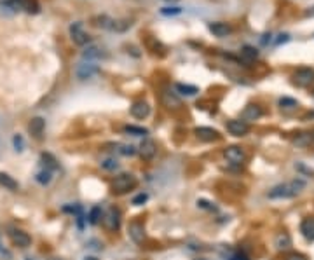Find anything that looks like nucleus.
Masks as SVG:
<instances>
[{"instance_id":"f257e3e1","label":"nucleus","mask_w":314,"mask_h":260,"mask_svg":"<svg viewBox=\"0 0 314 260\" xmlns=\"http://www.w3.org/2000/svg\"><path fill=\"white\" fill-rule=\"evenodd\" d=\"M305 187V182L300 180V178H295L292 182H287V184H279L276 187H272L269 190V199H292L295 196H299L302 192V189Z\"/></svg>"},{"instance_id":"f03ea898","label":"nucleus","mask_w":314,"mask_h":260,"mask_svg":"<svg viewBox=\"0 0 314 260\" xmlns=\"http://www.w3.org/2000/svg\"><path fill=\"white\" fill-rule=\"evenodd\" d=\"M138 180L131 173H121L112 180V192L113 194H126L129 190L136 189Z\"/></svg>"},{"instance_id":"7ed1b4c3","label":"nucleus","mask_w":314,"mask_h":260,"mask_svg":"<svg viewBox=\"0 0 314 260\" xmlns=\"http://www.w3.org/2000/svg\"><path fill=\"white\" fill-rule=\"evenodd\" d=\"M101 223H103V227L108 233H117V230L121 229V223H122L121 210L116 208V206H110V208L103 213V217H101Z\"/></svg>"},{"instance_id":"20e7f679","label":"nucleus","mask_w":314,"mask_h":260,"mask_svg":"<svg viewBox=\"0 0 314 260\" xmlns=\"http://www.w3.org/2000/svg\"><path fill=\"white\" fill-rule=\"evenodd\" d=\"M68 32H70V37L73 40V44H77V46L82 47V46H89V44H91V35L84 30L82 21L72 23L70 28H68Z\"/></svg>"},{"instance_id":"39448f33","label":"nucleus","mask_w":314,"mask_h":260,"mask_svg":"<svg viewBox=\"0 0 314 260\" xmlns=\"http://www.w3.org/2000/svg\"><path fill=\"white\" fill-rule=\"evenodd\" d=\"M292 82L297 88H309L314 82V68H299V70L293 72L292 75Z\"/></svg>"},{"instance_id":"423d86ee","label":"nucleus","mask_w":314,"mask_h":260,"mask_svg":"<svg viewBox=\"0 0 314 260\" xmlns=\"http://www.w3.org/2000/svg\"><path fill=\"white\" fill-rule=\"evenodd\" d=\"M100 74V67L93 62H82L79 63V67L75 68V75L79 80H88V79H93L95 75Z\"/></svg>"},{"instance_id":"0eeeda50","label":"nucleus","mask_w":314,"mask_h":260,"mask_svg":"<svg viewBox=\"0 0 314 260\" xmlns=\"http://www.w3.org/2000/svg\"><path fill=\"white\" fill-rule=\"evenodd\" d=\"M9 239L12 241V245L18 248H28L32 245V238L28 233H24L23 229H16V227H9Z\"/></svg>"},{"instance_id":"6e6552de","label":"nucleus","mask_w":314,"mask_h":260,"mask_svg":"<svg viewBox=\"0 0 314 260\" xmlns=\"http://www.w3.org/2000/svg\"><path fill=\"white\" fill-rule=\"evenodd\" d=\"M223 157H225L231 164H236V166H241L246 162V152H244L241 147H238V145H231V147H227L225 150H223Z\"/></svg>"},{"instance_id":"1a4fd4ad","label":"nucleus","mask_w":314,"mask_h":260,"mask_svg":"<svg viewBox=\"0 0 314 260\" xmlns=\"http://www.w3.org/2000/svg\"><path fill=\"white\" fill-rule=\"evenodd\" d=\"M227 131L232 136H244L250 133V124L244 123L243 119H231L227 121Z\"/></svg>"},{"instance_id":"9d476101","label":"nucleus","mask_w":314,"mask_h":260,"mask_svg":"<svg viewBox=\"0 0 314 260\" xmlns=\"http://www.w3.org/2000/svg\"><path fill=\"white\" fill-rule=\"evenodd\" d=\"M101 58H107V52H105L103 47L96 46V44H89L82 51L84 62H93V60H101Z\"/></svg>"},{"instance_id":"9b49d317","label":"nucleus","mask_w":314,"mask_h":260,"mask_svg":"<svg viewBox=\"0 0 314 260\" xmlns=\"http://www.w3.org/2000/svg\"><path fill=\"white\" fill-rule=\"evenodd\" d=\"M128 234L129 238L133 239L136 245H140V243L145 241V227L141 222H129L128 225Z\"/></svg>"},{"instance_id":"f8f14e48","label":"nucleus","mask_w":314,"mask_h":260,"mask_svg":"<svg viewBox=\"0 0 314 260\" xmlns=\"http://www.w3.org/2000/svg\"><path fill=\"white\" fill-rule=\"evenodd\" d=\"M116 21L117 19L110 18V16H107V14L95 16V18L91 19L93 26L101 28V30H108V32H116Z\"/></svg>"},{"instance_id":"ddd939ff","label":"nucleus","mask_w":314,"mask_h":260,"mask_svg":"<svg viewBox=\"0 0 314 260\" xmlns=\"http://www.w3.org/2000/svg\"><path fill=\"white\" fill-rule=\"evenodd\" d=\"M195 136L199 138L201 141H217L220 140V133L213 128H206V126H201V128L194 129Z\"/></svg>"},{"instance_id":"4468645a","label":"nucleus","mask_w":314,"mask_h":260,"mask_svg":"<svg viewBox=\"0 0 314 260\" xmlns=\"http://www.w3.org/2000/svg\"><path fill=\"white\" fill-rule=\"evenodd\" d=\"M129 112H131V115L134 117V119H145V117H149V113H150V107L147 101L138 100L131 105Z\"/></svg>"},{"instance_id":"2eb2a0df","label":"nucleus","mask_w":314,"mask_h":260,"mask_svg":"<svg viewBox=\"0 0 314 260\" xmlns=\"http://www.w3.org/2000/svg\"><path fill=\"white\" fill-rule=\"evenodd\" d=\"M156 154H157L156 141L149 140V138L141 141V145H140V156H141V159L150 161V159H154V157H156Z\"/></svg>"},{"instance_id":"dca6fc26","label":"nucleus","mask_w":314,"mask_h":260,"mask_svg":"<svg viewBox=\"0 0 314 260\" xmlns=\"http://www.w3.org/2000/svg\"><path fill=\"white\" fill-rule=\"evenodd\" d=\"M264 110L259 107V105H248V107H244V110L241 112V119L244 121V123H253V121L260 119L262 117Z\"/></svg>"},{"instance_id":"f3484780","label":"nucleus","mask_w":314,"mask_h":260,"mask_svg":"<svg viewBox=\"0 0 314 260\" xmlns=\"http://www.w3.org/2000/svg\"><path fill=\"white\" fill-rule=\"evenodd\" d=\"M161 100H162V103H164V107L169 108V110H171V108H180L182 107L180 98H178V96L175 95L173 91H169V89H162Z\"/></svg>"},{"instance_id":"a211bd4d","label":"nucleus","mask_w":314,"mask_h":260,"mask_svg":"<svg viewBox=\"0 0 314 260\" xmlns=\"http://www.w3.org/2000/svg\"><path fill=\"white\" fill-rule=\"evenodd\" d=\"M208 30H210L211 34H213L215 37H218V39H223V37H227V35L232 34L231 25H227V23H222V21L210 23V25H208Z\"/></svg>"},{"instance_id":"6ab92c4d","label":"nucleus","mask_w":314,"mask_h":260,"mask_svg":"<svg viewBox=\"0 0 314 260\" xmlns=\"http://www.w3.org/2000/svg\"><path fill=\"white\" fill-rule=\"evenodd\" d=\"M44 129H46V121H44L42 117H34V119L28 123V131H30L35 138H42Z\"/></svg>"},{"instance_id":"aec40b11","label":"nucleus","mask_w":314,"mask_h":260,"mask_svg":"<svg viewBox=\"0 0 314 260\" xmlns=\"http://www.w3.org/2000/svg\"><path fill=\"white\" fill-rule=\"evenodd\" d=\"M300 233L307 241H314V220L312 218H304L302 223H300Z\"/></svg>"},{"instance_id":"412c9836","label":"nucleus","mask_w":314,"mask_h":260,"mask_svg":"<svg viewBox=\"0 0 314 260\" xmlns=\"http://www.w3.org/2000/svg\"><path fill=\"white\" fill-rule=\"evenodd\" d=\"M293 145L299 149H307L309 145H312V133H299L293 138Z\"/></svg>"},{"instance_id":"4be33fe9","label":"nucleus","mask_w":314,"mask_h":260,"mask_svg":"<svg viewBox=\"0 0 314 260\" xmlns=\"http://www.w3.org/2000/svg\"><path fill=\"white\" fill-rule=\"evenodd\" d=\"M274 246L278 248V250H288V248L292 246V238L288 233H279L278 236H276L274 239Z\"/></svg>"},{"instance_id":"5701e85b","label":"nucleus","mask_w":314,"mask_h":260,"mask_svg":"<svg viewBox=\"0 0 314 260\" xmlns=\"http://www.w3.org/2000/svg\"><path fill=\"white\" fill-rule=\"evenodd\" d=\"M0 187L7 190H18L19 189V184L7 173H0Z\"/></svg>"},{"instance_id":"b1692460","label":"nucleus","mask_w":314,"mask_h":260,"mask_svg":"<svg viewBox=\"0 0 314 260\" xmlns=\"http://www.w3.org/2000/svg\"><path fill=\"white\" fill-rule=\"evenodd\" d=\"M175 89H177V93H180L183 96H195L199 93V88L190 86V84H182V82H178L177 86H175Z\"/></svg>"},{"instance_id":"393cba45","label":"nucleus","mask_w":314,"mask_h":260,"mask_svg":"<svg viewBox=\"0 0 314 260\" xmlns=\"http://www.w3.org/2000/svg\"><path fill=\"white\" fill-rule=\"evenodd\" d=\"M40 161L44 162V166H46V169H51V171H54V169H58V161H56V157L52 156V154L44 152L42 156H40Z\"/></svg>"},{"instance_id":"a878e982","label":"nucleus","mask_w":314,"mask_h":260,"mask_svg":"<svg viewBox=\"0 0 314 260\" xmlns=\"http://www.w3.org/2000/svg\"><path fill=\"white\" fill-rule=\"evenodd\" d=\"M101 217H103V211H101L100 206H93V208L89 210L88 222L91 223V225H96V223L101 222Z\"/></svg>"},{"instance_id":"bb28decb","label":"nucleus","mask_w":314,"mask_h":260,"mask_svg":"<svg viewBox=\"0 0 314 260\" xmlns=\"http://www.w3.org/2000/svg\"><path fill=\"white\" fill-rule=\"evenodd\" d=\"M124 133H128V135H133V136H147V135H149V129L140 128V126L128 124V126H124Z\"/></svg>"},{"instance_id":"cd10ccee","label":"nucleus","mask_w":314,"mask_h":260,"mask_svg":"<svg viewBox=\"0 0 314 260\" xmlns=\"http://www.w3.org/2000/svg\"><path fill=\"white\" fill-rule=\"evenodd\" d=\"M241 56L246 60V62H253V60L259 58V51H256L253 46H243L241 47Z\"/></svg>"},{"instance_id":"c85d7f7f","label":"nucleus","mask_w":314,"mask_h":260,"mask_svg":"<svg viewBox=\"0 0 314 260\" xmlns=\"http://www.w3.org/2000/svg\"><path fill=\"white\" fill-rule=\"evenodd\" d=\"M116 150H117V154H121V156H124V157H133L134 154H136V149L133 147V145H124V143H117L116 145Z\"/></svg>"},{"instance_id":"c756f323","label":"nucleus","mask_w":314,"mask_h":260,"mask_svg":"<svg viewBox=\"0 0 314 260\" xmlns=\"http://www.w3.org/2000/svg\"><path fill=\"white\" fill-rule=\"evenodd\" d=\"M37 182H39L40 185H49L52 180V171L51 169H42V171L37 173Z\"/></svg>"},{"instance_id":"7c9ffc66","label":"nucleus","mask_w":314,"mask_h":260,"mask_svg":"<svg viewBox=\"0 0 314 260\" xmlns=\"http://www.w3.org/2000/svg\"><path fill=\"white\" fill-rule=\"evenodd\" d=\"M101 168L107 169V171H116L119 168V162H117V159H113V157H107V159L101 161Z\"/></svg>"},{"instance_id":"2f4dec72","label":"nucleus","mask_w":314,"mask_h":260,"mask_svg":"<svg viewBox=\"0 0 314 260\" xmlns=\"http://www.w3.org/2000/svg\"><path fill=\"white\" fill-rule=\"evenodd\" d=\"M279 107L284 108V110H292V108L299 107V101L293 100V98H281L279 100Z\"/></svg>"},{"instance_id":"473e14b6","label":"nucleus","mask_w":314,"mask_h":260,"mask_svg":"<svg viewBox=\"0 0 314 260\" xmlns=\"http://www.w3.org/2000/svg\"><path fill=\"white\" fill-rule=\"evenodd\" d=\"M182 13V7H162L161 14L162 16H177Z\"/></svg>"},{"instance_id":"72a5a7b5","label":"nucleus","mask_w":314,"mask_h":260,"mask_svg":"<svg viewBox=\"0 0 314 260\" xmlns=\"http://www.w3.org/2000/svg\"><path fill=\"white\" fill-rule=\"evenodd\" d=\"M295 168H297V171H300V173H304V175H307V177H314V171L311 168H305V166L302 164V162H297L295 164Z\"/></svg>"},{"instance_id":"f704fd0d","label":"nucleus","mask_w":314,"mask_h":260,"mask_svg":"<svg viewBox=\"0 0 314 260\" xmlns=\"http://www.w3.org/2000/svg\"><path fill=\"white\" fill-rule=\"evenodd\" d=\"M147 199H149V194L141 192V194H138L136 197H133V205H134V206H141L144 203H147Z\"/></svg>"},{"instance_id":"c9c22d12","label":"nucleus","mask_w":314,"mask_h":260,"mask_svg":"<svg viewBox=\"0 0 314 260\" xmlns=\"http://www.w3.org/2000/svg\"><path fill=\"white\" fill-rule=\"evenodd\" d=\"M12 143H14V147L18 152H21L23 147H24V143H23V136L21 135H16L14 138H12Z\"/></svg>"},{"instance_id":"e433bc0d","label":"nucleus","mask_w":314,"mask_h":260,"mask_svg":"<svg viewBox=\"0 0 314 260\" xmlns=\"http://www.w3.org/2000/svg\"><path fill=\"white\" fill-rule=\"evenodd\" d=\"M229 260H250V258H248L244 253H241V251H238V253H234V255H232V257H231Z\"/></svg>"},{"instance_id":"4c0bfd02","label":"nucleus","mask_w":314,"mask_h":260,"mask_svg":"<svg viewBox=\"0 0 314 260\" xmlns=\"http://www.w3.org/2000/svg\"><path fill=\"white\" fill-rule=\"evenodd\" d=\"M287 260H307V257H304L300 253H293V255H288Z\"/></svg>"},{"instance_id":"58836bf2","label":"nucleus","mask_w":314,"mask_h":260,"mask_svg":"<svg viewBox=\"0 0 314 260\" xmlns=\"http://www.w3.org/2000/svg\"><path fill=\"white\" fill-rule=\"evenodd\" d=\"M288 39H290V35H288V34H281V35H279V39L276 40V46H279L281 42H287Z\"/></svg>"},{"instance_id":"ea45409f","label":"nucleus","mask_w":314,"mask_h":260,"mask_svg":"<svg viewBox=\"0 0 314 260\" xmlns=\"http://www.w3.org/2000/svg\"><path fill=\"white\" fill-rule=\"evenodd\" d=\"M271 37H272L271 34H266V35H264V39H262V44H264V46H267V44L271 42V40H272Z\"/></svg>"},{"instance_id":"a19ab883","label":"nucleus","mask_w":314,"mask_h":260,"mask_svg":"<svg viewBox=\"0 0 314 260\" xmlns=\"http://www.w3.org/2000/svg\"><path fill=\"white\" fill-rule=\"evenodd\" d=\"M309 16H311V18L314 16V6H312V7H309V9L305 11V18H309Z\"/></svg>"},{"instance_id":"79ce46f5","label":"nucleus","mask_w":314,"mask_h":260,"mask_svg":"<svg viewBox=\"0 0 314 260\" xmlns=\"http://www.w3.org/2000/svg\"><path fill=\"white\" fill-rule=\"evenodd\" d=\"M312 117H314V112H309L307 115L304 117V119H312Z\"/></svg>"},{"instance_id":"37998d69","label":"nucleus","mask_w":314,"mask_h":260,"mask_svg":"<svg viewBox=\"0 0 314 260\" xmlns=\"http://www.w3.org/2000/svg\"><path fill=\"white\" fill-rule=\"evenodd\" d=\"M162 2H168V4H173V2H178V0H162Z\"/></svg>"},{"instance_id":"c03bdc74","label":"nucleus","mask_w":314,"mask_h":260,"mask_svg":"<svg viewBox=\"0 0 314 260\" xmlns=\"http://www.w3.org/2000/svg\"><path fill=\"white\" fill-rule=\"evenodd\" d=\"M84 260H98V258L96 257H85Z\"/></svg>"},{"instance_id":"a18cd8bd","label":"nucleus","mask_w":314,"mask_h":260,"mask_svg":"<svg viewBox=\"0 0 314 260\" xmlns=\"http://www.w3.org/2000/svg\"><path fill=\"white\" fill-rule=\"evenodd\" d=\"M312 145H314V131H312Z\"/></svg>"},{"instance_id":"49530a36","label":"nucleus","mask_w":314,"mask_h":260,"mask_svg":"<svg viewBox=\"0 0 314 260\" xmlns=\"http://www.w3.org/2000/svg\"><path fill=\"white\" fill-rule=\"evenodd\" d=\"M51 260H61V258H51Z\"/></svg>"},{"instance_id":"de8ad7c7","label":"nucleus","mask_w":314,"mask_h":260,"mask_svg":"<svg viewBox=\"0 0 314 260\" xmlns=\"http://www.w3.org/2000/svg\"><path fill=\"white\" fill-rule=\"evenodd\" d=\"M312 96H314V89H312Z\"/></svg>"},{"instance_id":"09e8293b","label":"nucleus","mask_w":314,"mask_h":260,"mask_svg":"<svg viewBox=\"0 0 314 260\" xmlns=\"http://www.w3.org/2000/svg\"><path fill=\"white\" fill-rule=\"evenodd\" d=\"M0 246H2V243H0Z\"/></svg>"}]
</instances>
